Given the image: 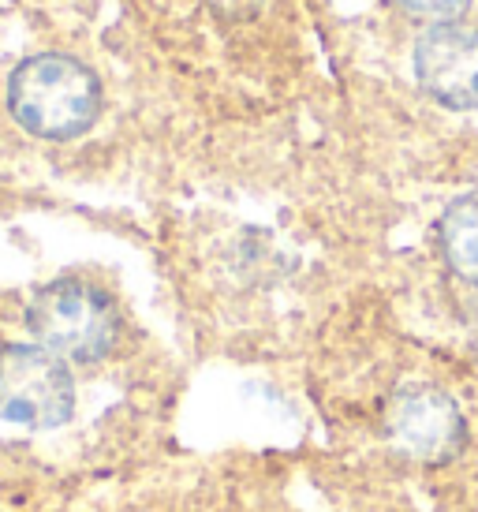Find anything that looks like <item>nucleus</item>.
<instances>
[{"label":"nucleus","mask_w":478,"mask_h":512,"mask_svg":"<svg viewBox=\"0 0 478 512\" xmlns=\"http://www.w3.org/2000/svg\"><path fill=\"white\" fill-rule=\"evenodd\" d=\"M8 113L38 139L68 143L98 124L101 83L68 53H34L8 79Z\"/></svg>","instance_id":"f257e3e1"},{"label":"nucleus","mask_w":478,"mask_h":512,"mask_svg":"<svg viewBox=\"0 0 478 512\" xmlns=\"http://www.w3.org/2000/svg\"><path fill=\"white\" fill-rule=\"evenodd\" d=\"M30 337L64 363H101L120 341V314L101 288L60 277L34 292L27 307Z\"/></svg>","instance_id":"f03ea898"},{"label":"nucleus","mask_w":478,"mask_h":512,"mask_svg":"<svg viewBox=\"0 0 478 512\" xmlns=\"http://www.w3.org/2000/svg\"><path fill=\"white\" fill-rule=\"evenodd\" d=\"M75 378L42 344H0V419L27 430H57L75 415Z\"/></svg>","instance_id":"7ed1b4c3"},{"label":"nucleus","mask_w":478,"mask_h":512,"mask_svg":"<svg viewBox=\"0 0 478 512\" xmlns=\"http://www.w3.org/2000/svg\"><path fill=\"white\" fill-rule=\"evenodd\" d=\"M389 438L396 453L419 464H445L464 449L467 423L460 404L437 385H408L389 408Z\"/></svg>","instance_id":"20e7f679"},{"label":"nucleus","mask_w":478,"mask_h":512,"mask_svg":"<svg viewBox=\"0 0 478 512\" xmlns=\"http://www.w3.org/2000/svg\"><path fill=\"white\" fill-rule=\"evenodd\" d=\"M415 79L445 109H478V27L434 23L415 42Z\"/></svg>","instance_id":"39448f33"},{"label":"nucleus","mask_w":478,"mask_h":512,"mask_svg":"<svg viewBox=\"0 0 478 512\" xmlns=\"http://www.w3.org/2000/svg\"><path fill=\"white\" fill-rule=\"evenodd\" d=\"M437 247L460 281L478 285V187L445 206L437 221Z\"/></svg>","instance_id":"423d86ee"},{"label":"nucleus","mask_w":478,"mask_h":512,"mask_svg":"<svg viewBox=\"0 0 478 512\" xmlns=\"http://www.w3.org/2000/svg\"><path fill=\"white\" fill-rule=\"evenodd\" d=\"M404 12L411 15H430V19H445V15L464 12L471 0H396Z\"/></svg>","instance_id":"0eeeda50"}]
</instances>
